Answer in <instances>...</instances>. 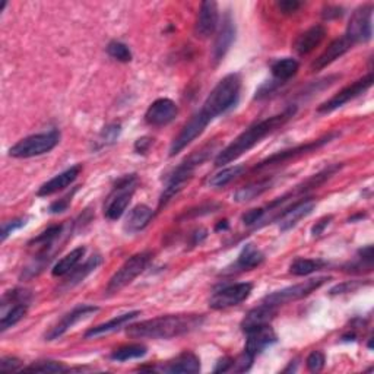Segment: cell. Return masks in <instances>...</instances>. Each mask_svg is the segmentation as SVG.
<instances>
[{"label":"cell","mask_w":374,"mask_h":374,"mask_svg":"<svg viewBox=\"0 0 374 374\" xmlns=\"http://www.w3.org/2000/svg\"><path fill=\"white\" fill-rule=\"evenodd\" d=\"M296 111H297L296 107H290L277 116L256 121L252 126H248L243 133L237 136L226 148H224L218 154V156L215 158V165L222 167L225 164H230L247 151H250L253 146H256L260 141L265 139L268 135L274 133L275 130L284 126L288 120L296 116Z\"/></svg>","instance_id":"obj_1"},{"label":"cell","mask_w":374,"mask_h":374,"mask_svg":"<svg viewBox=\"0 0 374 374\" xmlns=\"http://www.w3.org/2000/svg\"><path fill=\"white\" fill-rule=\"evenodd\" d=\"M203 322L202 314H167L129 325L126 334L135 339H172L199 329Z\"/></svg>","instance_id":"obj_2"},{"label":"cell","mask_w":374,"mask_h":374,"mask_svg":"<svg viewBox=\"0 0 374 374\" xmlns=\"http://www.w3.org/2000/svg\"><path fill=\"white\" fill-rule=\"evenodd\" d=\"M240 89L242 79L239 75L230 73L224 76L218 85L211 91L200 111L212 121L215 117L224 115L237 104L240 97Z\"/></svg>","instance_id":"obj_3"},{"label":"cell","mask_w":374,"mask_h":374,"mask_svg":"<svg viewBox=\"0 0 374 374\" xmlns=\"http://www.w3.org/2000/svg\"><path fill=\"white\" fill-rule=\"evenodd\" d=\"M60 142V132L50 130L45 133H37L27 136V138L16 142L9 150V155L14 158H32L40 156L54 150Z\"/></svg>","instance_id":"obj_4"},{"label":"cell","mask_w":374,"mask_h":374,"mask_svg":"<svg viewBox=\"0 0 374 374\" xmlns=\"http://www.w3.org/2000/svg\"><path fill=\"white\" fill-rule=\"evenodd\" d=\"M136 185H138V177L135 174L124 176L117 181L104 205V215L107 220L116 221L126 212L136 190Z\"/></svg>","instance_id":"obj_5"},{"label":"cell","mask_w":374,"mask_h":374,"mask_svg":"<svg viewBox=\"0 0 374 374\" xmlns=\"http://www.w3.org/2000/svg\"><path fill=\"white\" fill-rule=\"evenodd\" d=\"M152 259V252H141L136 253L132 257H129L124 262L115 275L111 277L108 285H107V294H116L121 291L124 287H128L130 282H133L135 278H138L142 272L148 266Z\"/></svg>","instance_id":"obj_6"},{"label":"cell","mask_w":374,"mask_h":374,"mask_svg":"<svg viewBox=\"0 0 374 374\" xmlns=\"http://www.w3.org/2000/svg\"><path fill=\"white\" fill-rule=\"evenodd\" d=\"M329 277H319V278H312L305 282H301V284L291 285L287 288H282L279 291H275L272 294H268V296L264 299L262 303L272 305V307H279V305H284L288 303H294L297 300H301L304 297L310 296L312 292L319 290L322 285H325L327 281H329Z\"/></svg>","instance_id":"obj_7"},{"label":"cell","mask_w":374,"mask_h":374,"mask_svg":"<svg viewBox=\"0 0 374 374\" xmlns=\"http://www.w3.org/2000/svg\"><path fill=\"white\" fill-rule=\"evenodd\" d=\"M373 5L367 3L357 8L351 15L345 37L354 45L358 43H367L373 36Z\"/></svg>","instance_id":"obj_8"},{"label":"cell","mask_w":374,"mask_h":374,"mask_svg":"<svg viewBox=\"0 0 374 374\" xmlns=\"http://www.w3.org/2000/svg\"><path fill=\"white\" fill-rule=\"evenodd\" d=\"M253 291V285L250 282H239V284L226 285L218 291L213 292L209 300V307L213 310H224L239 305L246 301Z\"/></svg>","instance_id":"obj_9"},{"label":"cell","mask_w":374,"mask_h":374,"mask_svg":"<svg viewBox=\"0 0 374 374\" xmlns=\"http://www.w3.org/2000/svg\"><path fill=\"white\" fill-rule=\"evenodd\" d=\"M373 85V75L369 73L367 76L358 79L354 84H351L348 86H345L344 89L339 91L338 94H335L332 98H329L322 106H319L317 108V113H320V115H326V113H332L335 110H338L339 107L345 106L349 101H353L354 98L360 97L361 94H364L369 88H371Z\"/></svg>","instance_id":"obj_10"},{"label":"cell","mask_w":374,"mask_h":374,"mask_svg":"<svg viewBox=\"0 0 374 374\" xmlns=\"http://www.w3.org/2000/svg\"><path fill=\"white\" fill-rule=\"evenodd\" d=\"M338 136H339L338 132H332V133L326 135V136H323V138L317 139V141H313V142H309V143H304V145L296 146V148H291V150L281 151V152H278V154H275V155H272V156L266 158V160H264L262 163H259V164L253 168V172H259V170L268 168V167H270V165L282 164V163L292 160V158H297V156H300V155L313 152V151H316V150L322 148L323 145L332 142L335 138H338Z\"/></svg>","instance_id":"obj_11"},{"label":"cell","mask_w":374,"mask_h":374,"mask_svg":"<svg viewBox=\"0 0 374 374\" xmlns=\"http://www.w3.org/2000/svg\"><path fill=\"white\" fill-rule=\"evenodd\" d=\"M211 123V120L203 115L202 111H198L196 115L191 117L181 132L177 135V138L173 141L172 146H170V156H174L183 151L187 145H190L196 138L205 132L207 126Z\"/></svg>","instance_id":"obj_12"},{"label":"cell","mask_w":374,"mask_h":374,"mask_svg":"<svg viewBox=\"0 0 374 374\" xmlns=\"http://www.w3.org/2000/svg\"><path fill=\"white\" fill-rule=\"evenodd\" d=\"M244 334L247 336L244 353L248 357H252L253 360L259 354H262L266 348L277 344V341H278L277 334H275L274 329H272L270 325L255 327V329H250V331H247Z\"/></svg>","instance_id":"obj_13"},{"label":"cell","mask_w":374,"mask_h":374,"mask_svg":"<svg viewBox=\"0 0 374 374\" xmlns=\"http://www.w3.org/2000/svg\"><path fill=\"white\" fill-rule=\"evenodd\" d=\"M314 208H316V202L310 198L294 202L291 207L282 209V212H279L275 217V220L279 221V230L282 233H285L294 229V226H296L301 220L309 217Z\"/></svg>","instance_id":"obj_14"},{"label":"cell","mask_w":374,"mask_h":374,"mask_svg":"<svg viewBox=\"0 0 374 374\" xmlns=\"http://www.w3.org/2000/svg\"><path fill=\"white\" fill-rule=\"evenodd\" d=\"M178 115V107L173 100L160 98L154 101L145 113V121L154 128L167 126Z\"/></svg>","instance_id":"obj_15"},{"label":"cell","mask_w":374,"mask_h":374,"mask_svg":"<svg viewBox=\"0 0 374 374\" xmlns=\"http://www.w3.org/2000/svg\"><path fill=\"white\" fill-rule=\"evenodd\" d=\"M98 310L100 309L97 307V305H89V304L78 305V307H75L72 312L65 314L60 319V322L56 326H53L51 329L45 334V339H47V341H54V339L63 336L67 331L72 329L76 323L86 319V317L89 316H93Z\"/></svg>","instance_id":"obj_16"},{"label":"cell","mask_w":374,"mask_h":374,"mask_svg":"<svg viewBox=\"0 0 374 374\" xmlns=\"http://www.w3.org/2000/svg\"><path fill=\"white\" fill-rule=\"evenodd\" d=\"M220 14H218V5L217 2H203L199 8L198 21L195 25V34L199 38H208L215 32L218 27Z\"/></svg>","instance_id":"obj_17"},{"label":"cell","mask_w":374,"mask_h":374,"mask_svg":"<svg viewBox=\"0 0 374 374\" xmlns=\"http://www.w3.org/2000/svg\"><path fill=\"white\" fill-rule=\"evenodd\" d=\"M235 38V25H234V19L231 14L229 12L222 19V27L218 32L217 40L213 43V49H212V60L217 65L220 63L225 54L229 53L230 47L233 45V41Z\"/></svg>","instance_id":"obj_18"},{"label":"cell","mask_w":374,"mask_h":374,"mask_svg":"<svg viewBox=\"0 0 374 374\" xmlns=\"http://www.w3.org/2000/svg\"><path fill=\"white\" fill-rule=\"evenodd\" d=\"M353 43H351L345 36L341 38L334 40L329 45H327V49L317 58L313 63H312V72H319L323 71L325 67H327L329 65H332L336 59L342 58L345 53H348L351 49H353Z\"/></svg>","instance_id":"obj_19"},{"label":"cell","mask_w":374,"mask_h":374,"mask_svg":"<svg viewBox=\"0 0 374 374\" xmlns=\"http://www.w3.org/2000/svg\"><path fill=\"white\" fill-rule=\"evenodd\" d=\"M82 172V165L81 164H76L71 168H67L65 170L63 173L58 174V176H54L53 178H50L47 183H44L38 191H37V195L38 196H50L53 194H58V191L66 189L67 186H71L73 181L78 178V176L81 174Z\"/></svg>","instance_id":"obj_20"},{"label":"cell","mask_w":374,"mask_h":374,"mask_svg":"<svg viewBox=\"0 0 374 374\" xmlns=\"http://www.w3.org/2000/svg\"><path fill=\"white\" fill-rule=\"evenodd\" d=\"M154 215L155 213L150 207L136 205L126 217L123 229L128 234L139 233L150 225V222L154 220Z\"/></svg>","instance_id":"obj_21"},{"label":"cell","mask_w":374,"mask_h":374,"mask_svg":"<svg viewBox=\"0 0 374 374\" xmlns=\"http://www.w3.org/2000/svg\"><path fill=\"white\" fill-rule=\"evenodd\" d=\"M138 316H141V312H138V310L116 316L115 319H111V320H108V322H106L103 325H98V326L93 327V329H89L85 334V338L86 339H93V338H100V336H104V335L116 332V331L120 329V327L132 323L135 319H138Z\"/></svg>","instance_id":"obj_22"},{"label":"cell","mask_w":374,"mask_h":374,"mask_svg":"<svg viewBox=\"0 0 374 374\" xmlns=\"http://www.w3.org/2000/svg\"><path fill=\"white\" fill-rule=\"evenodd\" d=\"M275 314L277 307H272V305L262 303L259 307H255L244 316V319L242 322V329L243 332H247L250 329H255V327L269 325L275 317Z\"/></svg>","instance_id":"obj_23"},{"label":"cell","mask_w":374,"mask_h":374,"mask_svg":"<svg viewBox=\"0 0 374 374\" xmlns=\"http://www.w3.org/2000/svg\"><path fill=\"white\" fill-rule=\"evenodd\" d=\"M325 37H326L325 27L313 25L307 31H304L301 36H299L296 44H294V50H296L300 56L309 54L325 40Z\"/></svg>","instance_id":"obj_24"},{"label":"cell","mask_w":374,"mask_h":374,"mask_svg":"<svg viewBox=\"0 0 374 374\" xmlns=\"http://www.w3.org/2000/svg\"><path fill=\"white\" fill-rule=\"evenodd\" d=\"M103 264V257H101L100 255H94V256H91L86 262L82 265V266H76L69 275H66V279L63 282V287L62 290H69L78 284H81V282L89 275V274H93V272Z\"/></svg>","instance_id":"obj_25"},{"label":"cell","mask_w":374,"mask_h":374,"mask_svg":"<svg viewBox=\"0 0 374 374\" xmlns=\"http://www.w3.org/2000/svg\"><path fill=\"white\" fill-rule=\"evenodd\" d=\"M163 371L165 373H183V374H191L200 371V360L194 353H183L180 354L173 361L167 362V366L163 367Z\"/></svg>","instance_id":"obj_26"},{"label":"cell","mask_w":374,"mask_h":374,"mask_svg":"<svg viewBox=\"0 0 374 374\" xmlns=\"http://www.w3.org/2000/svg\"><path fill=\"white\" fill-rule=\"evenodd\" d=\"M272 186H274V178H262L259 181H255V183L247 185L244 187H240L239 190L235 191L233 199L239 203H246L250 202L259 196H262L265 191H268Z\"/></svg>","instance_id":"obj_27"},{"label":"cell","mask_w":374,"mask_h":374,"mask_svg":"<svg viewBox=\"0 0 374 374\" xmlns=\"http://www.w3.org/2000/svg\"><path fill=\"white\" fill-rule=\"evenodd\" d=\"M265 255L259 250L255 244H246L243 250L240 252L237 262L234 264V272L235 270H252L264 264Z\"/></svg>","instance_id":"obj_28"},{"label":"cell","mask_w":374,"mask_h":374,"mask_svg":"<svg viewBox=\"0 0 374 374\" xmlns=\"http://www.w3.org/2000/svg\"><path fill=\"white\" fill-rule=\"evenodd\" d=\"M85 255V247H76L71 253H67L65 257H62L58 264H56L51 269V275L56 278H62L69 275L71 272L79 265L81 259Z\"/></svg>","instance_id":"obj_29"},{"label":"cell","mask_w":374,"mask_h":374,"mask_svg":"<svg viewBox=\"0 0 374 374\" xmlns=\"http://www.w3.org/2000/svg\"><path fill=\"white\" fill-rule=\"evenodd\" d=\"M299 62L296 59H281L272 65V75L277 79V82H285L292 76H296L299 72Z\"/></svg>","instance_id":"obj_30"},{"label":"cell","mask_w":374,"mask_h":374,"mask_svg":"<svg viewBox=\"0 0 374 374\" xmlns=\"http://www.w3.org/2000/svg\"><path fill=\"white\" fill-rule=\"evenodd\" d=\"M327 262L322 259H296L290 266V272L296 277H305L325 268Z\"/></svg>","instance_id":"obj_31"},{"label":"cell","mask_w":374,"mask_h":374,"mask_svg":"<svg viewBox=\"0 0 374 374\" xmlns=\"http://www.w3.org/2000/svg\"><path fill=\"white\" fill-rule=\"evenodd\" d=\"M246 172L244 165H234V167H229L221 170L220 173L213 174L209 178V186L211 187H225L226 185H230L231 181L237 180L240 176H243V173Z\"/></svg>","instance_id":"obj_32"},{"label":"cell","mask_w":374,"mask_h":374,"mask_svg":"<svg viewBox=\"0 0 374 374\" xmlns=\"http://www.w3.org/2000/svg\"><path fill=\"white\" fill-rule=\"evenodd\" d=\"M28 305L30 304H25V303H18V304L10 305L9 310L3 313L2 320H0V331L5 332L9 329V327L15 326L18 322L24 319L28 310Z\"/></svg>","instance_id":"obj_33"},{"label":"cell","mask_w":374,"mask_h":374,"mask_svg":"<svg viewBox=\"0 0 374 374\" xmlns=\"http://www.w3.org/2000/svg\"><path fill=\"white\" fill-rule=\"evenodd\" d=\"M146 353H148V348H146L145 345L142 344H129V345H124V347H120L117 349H115L111 353V360L115 361H129V360H135V358H141L143 355H146Z\"/></svg>","instance_id":"obj_34"},{"label":"cell","mask_w":374,"mask_h":374,"mask_svg":"<svg viewBox=\"0 0 374 374\" xmlns=\"http://www.w3.org/2000/svg\"><path fill=\"white\" fill-rule=\"evenodd\" d=\"M347 272H355V274H364V272H371L373 269V248L370 246L361 248L358 252L357 259L353 264L345 266Z\"/></svg>","instance_id":"obj_35"},{"label":"cell","mask_w":374,"mask_h":374,"mask_svg":"<svg viewBox=\"0 0 374 374\" xmlns=\"http://www.w3.org/2000/svg\"><path fill=\"white\" fill-rule=\"evenodd\" d=\"M107 53H108L110 58L116 59L119 62H123V63H128L132 60L130 49L128 47L126 44L120 43V41H111L107 45Z\"/></svg>","instance_id":"obj_36"},{"label":"cell","mask_w":374,"mask_h":374,"mask_svg":"<svg viewBox=\"0 0 374 374\" xmlns=\"http://www.w3.org/2000/svg\"><path fill=\"white\" fill-rule=\"evenodd\" d=\"M24 370L25 371H37V373H65V371H67V367H65L62 362H58V361L44 360V361L34 362V364L25 367Z\"/></svg>","instance_id":"obj_37"},{"label":"cell","mask_w":374,"mask_h":374,"mask_svg":"<svg viewBox=\"0 0 374 374\" xmlns=\"http://www.w3.org/2000/svg\"><path fill=\"white\" fill-rule=\"evenodd\" d=\"M121 133V126L119 123H113V124H108L107 128L103 129V132L100 133L98 136V143L100 146H108V145H113Z\"/></svg>","instance_id":"obj_38"},{"label":"cell","mask_w":374,"mask_h":374,"mask_svg":"<svg viewBox=\"0 0 374 374\" xmlns=\"http://www.w3.org/2000/svg\"><path fill=\"white\" fill-rule=\"evenodd\" d=\"M307 369L309 371L312 373H319L323 370L325 367V362H326V358H325V354L320 353V351H313V353L307 357Z\"/></svg>","instance_id":"obj_39"},{"label":"cell","mask_w":374,"mask_h":374,"mask_svg":"<svg viewBox=\"0 0 374 374\" xmlns=\"http://www.w3.org/2000/svg\"><path fill=\"white\" fill-rule=\"evenodd\" d=\"M265 208H257V209H252V211H247L243 217H242V221L244 225L250 226V225H259L260 222L264 221L265 218Z\"/></svg>","instance_id":"obj_40"},{"label":"cell","mask_w":374,"mask_h":374,"mask_svg":"<svg viewBox=\"0 0 374 374\" xmlns=\"http://www.w3.org/2000/svg\"><path fill=\"white\" fill-rule=\"evenodd\" d=\"M27 225V218H18V220H14V221H9V222H5L2 225V242H5L8 237L15 233L16 230L22 229V226Z\"/></svg>","instance_id":"obj_41"},{"label":"cell","mask_w":374,"mask_h":374,"mask_svg":"<svg viewBox=\"0 0 374 374\" xmlns=\"http://www.w3.org/2000/svg\"><path fill=\"white\" fill-rule=\"evenodd\" d=\"M362 284L361 282H357V281H348V282H344V284H339L336 287H334L331 290V296H339V294H347V292H353L355 290H358Z\"/></svg>","instance_id":"obj_42"},{"label":"cell","mask_w":374,"mask_h":374,"mask_svg":"<svg viewBox=\"0 0 374 374\" xmlns=\"http://www.w3.org/2000/svg\"><path fill=\"white\" fill-rule=\"evenodd\" d=\"M22 367L21 360L16 357H3L0 360V370L3 373H10V371H16Z\"/></svg>","instance_id":"obj_43"},{"label":"cell","mask_w":374,"mask_h":374,"mask_svg":"<svg viewBox=\"0 0 374 374\" xmlns=\"http://www.w3.org/2000/svg\"><path fill=\"white\" fill-rule=\"evenodd\" d=\"M301 6H303V3L297 2V0H282V2H278V9L284 15L296 14Z\"/></svg>","instance_id":"obj_44"},{"label":"cell","mask_w":374,"mask_h":374,"mask_svg":"<svg viewBox=\"0 0 374 374\" xmlns=\"http://www.w3.org/2000/svg\"><path fill=\"white\" fill-rule=\"evenodd\" d=\"M71 200H72V195L69 196H65L59 200H56L51 203V207H50V212L51 213H59V212H63L67 209V207L71 205Z\"/></svg>","instance_id":"obj_45"},{"label":"cell","mask_w":374,"mask_h":374,"mask_svg":"<svg viewBox=\"0 0 374 374\" xmlns=\"http://www.w3.org/2000/svg\"><path fill=\"white\" fill-rule=\"evenodd\" d=\"M342 15H344V9L339 8V6H326L322 12L323 19H326V21L341 18Z\"/></svg>","instance_id":"obj_46"},{"label":"cell","mask_w":374,"mask_h":374,"mask_svg":"<svg viewBox=\"0 0 374 374\" xmlns=\"http://www.w3.org/2000/svg\"><path fill=\"white\" fill-rule=\"evenodd\" d=\"M332 218H334L332 215H329V217H325V218H322L319 222H316V225H313V229H312V235H313V237H319L320 234H323L325 229H326L327 225L331 224Z\"/></svg>","instance_id":"obj_47"},{"label":"cell","mask_w":374,"mask_h":374,"mask_svg":"<svg viewBox=\"0 0 374 374\" xmlns=\"http://www.w3.org/2000/svg\"><path fill=\"white\" fill-rule=\"evenodd\" d=\"M152 141L154 139H151V138H141V139H138V141H136V143H135V151L138 152V154H145L146 151L150 150V146L152 145Z\"/></svg>","instance_id":"obj_48"},{"label":"cell","mask_w":374,"mask_h":374,"mask_svg":"<svg viewBox=\"0 0 374 374\" xmlns=\"http://www.w3.org/2000/svg\"><path fill=\"white\" fill-rule=\"evenodd\" d=\"M191 237H194V240H191V244L196 246L198 243H200V242H202V240L205 239V237H207V230L200 229V230L195 231V234H191Z\"/></svg>","instance_id":"obj_49"},{"label":"cell","mask_w":374,"mask_h":374,"mask_svg":"<svg viewBox=\"0 0 374 374\" xmlns=\"http://www.w3.org/2000/svg\"><path fill=\"white\" fill-rule=\"evenodd\" d=\"M226 229H229V222L221 221L217 226H215V231H221V230H226Z\"/></svg>","instance_id":"obj_50"},{"label":"cell","mask_w":374,"mask_h":374,"mask_svg":"<svg viewBox=\"0 0 374 374\" xmlns=\"http://www.w3.org/2000/svg\"><path fill=\"white\" fill-rule=\"evenodd\" d=\"M5 8H6V2H2V6H0V12H3Z\"/></svg>","instance_id":"obj_51"}]
</instances>
